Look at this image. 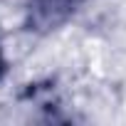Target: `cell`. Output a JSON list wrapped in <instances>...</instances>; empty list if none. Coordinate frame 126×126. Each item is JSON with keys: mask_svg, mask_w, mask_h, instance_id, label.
<instances>
[{"mask_svg": "<svg viewBox=\"0 0 126 126\" xmlns=\"http://www.w3.org/2000/svg\"><path fill=\"white\" fill-rule=\"evenodd\" d=\"M84 0H30L27 25L30 30H52L62 25Z\"/></svg>", "mask_w": 126, "mask_h": 126, "instance_id": "cell-1", "label": "cell"}]
</instances>
